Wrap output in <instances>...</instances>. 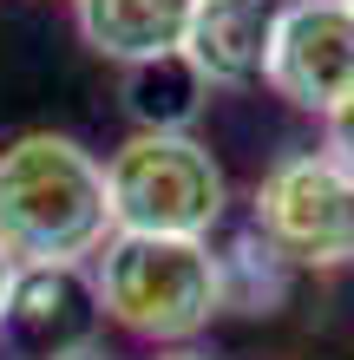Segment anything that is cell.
<instances>
[{
  "mask_svg": "<svg viewBox=\"0 0 354 360\" xmlns=\"http://www.w3.org/2000/svg\"><path fill=\"white\" fill-rule=\"evenodd\" d=\"M112 243L106 164L66 131L0 144V249L20 269H86Z\"/></svg>",
  "mask_w": 354,
  "mask_h": 360,
  "instance_id": "6da1fadb",
  "label": "cell"
},
{
  "mask_svg": "<svg viewBox=\"0 0 354 360\" xmlns=\"http://www.w3.org/2000/svg\"><path fill=\"white\" fill-rule=\"evenodd\" d=\"M92 288L106 321L151 347H191L223 314V275L210 236H132L112 229V243L92 256Z\"/></svg>",
  "mask_w": 354,
  "mask_h": 360,
  "instance_id": "7a4b0ae2",
  "label": "cell"
},
{
  "mask_svg": "<svg viewBox=\"0 0 354 360\" xmlns=\"http://www.w3.org/2000/svg\"><path fill=\"white\" fill-rule=\"evenodd\" d=\"M112 229L132 236H210L230 210V177L197 131H132L106 158Z\"/></svg>",
  "mask_w": 354,
  "mask_h": 360,
  "instance_id": "3957f363",
  "label": "cell"
},
{
  "mask_svg": "<svg viewBox=\"0 0 354 360\" xmlns=\"http://www.w3.org/2000/svg\"><path fill=\"white\" fill-rule=\"evenodd\" d=\"M249 229L289 269H348L354 262V171L328 151H289L256 177Z\"/></svg>",
  "mask_w": 354,
  "mask_h": 360,
  "instance_id": "277c9868",
  "label": "cell"
},
{
  "mask_svg": "<svg viewBox=\"0 0 354 360\" xmlns=\"http://www.w3.org/2000/svg\"><path fill=\"white\" fill-rule=\"evenodd\" d=\"M263 86L308 118H328L354 92V0H282Z\"/></svg>",
  "mask_w": 354,
  "mask_h": 360,
  "instance_id": "5b68a950",
  "label": "cell"
},
{
  "mask_svg": "<svg viewBox=\"0 0 354 360\" xmlns=\"http://www.w3.org/2000/svg\"><path fill=\"white\" fill-rule=\"evenodd\" d=\"M99 321H106V308H99L92 269H20L0 328H7V341L27 347L33 360H59V354L92 347Z\"/></svg>",
  "mask_w": 354,
  "mask_h": 360,
  "instance_id": "8992f818",
  "label": "cell"
},
{
  "mask_svg": "<svg viewBox=\"0 0 354 360\" xmlns=\"http://www.w3.org/2000/svg\"><path fill=\"white\" fill-rule=\"evenodd\" d=\"M276 7L282 0H197L191 33H184V59L203 72L210 92H236V86L263 79Z\"/></svg>",
  "mask_w": 354,
  "mask_h": 360,
  "instance_id": "52a82bcc",
  "label": "cell"
},
{
  "mask_svg": "<svg viewBox=\"0 0 354 360\" xmlns=\"http://www.w3.org/2000/svg\"><path fill=\"white\" fill-rule=\"evenodd\" d=\"M197 0H72V27L106 66H144V59L184 53Z\"/></svg>",
  "mask_w": 354,
  "mask_h": 360,
  "instance_id": "ba28073f",
  "label": "cell"
},
{
  "mask_svg": "<svg viewBox=\"0 0 354 360\" xmlns=\"http://www.w3.org/2000/svg\"><path fill=\"white\" fill-rule=\"evenodd\" d=\"M118 105L132 131H197V118L210 112V86L184 53H164L118 72Z\"/></svg>",
  "mask_w": 354,
  "mask_h": 360,
  "instance_id": "9c48e42d",
  "label": "cell"
},
{
  "mask_svg": "<svg viewBox=\"0 0 354 360\" xmlns=\"http://www.w3.org/2000/svg\"><path fill=\"white\" fill-rule=\"evenodd\" d=\"M217 275H223V314H276L289 302V288H296V269L256 229H236L217 249Z\"/></svg>",
  "mask_w": 354,
  "mask_h": 360,
  "instance_id": "30bf717a",
  "label": "cell"
},
{
  "mask_svg": "<svg viewBox=\"0 0 354 360\" xmlns=\"http://www.w3.org/2000/svg\"><path fill=\"white\" fill-rule=\"evenodd\" d=\"M322 131H328V144H322V151L335 158V164H348V171H354V92H348V98L335 105V112L322 118Z\"/></svg>",
  "mask_w": 354,
  "mask_h": 360,
  "instance_id": "8fae6325",
  "label": "cell"
},
{
  "mask_svg": "<svg viewBox=\"0 0 354 360\" xmlns=\"http://www.w3.org/2000/svg\"><path fill=\"white\" fill-rule=\"evenodd\" d=\"M13 282H20V262L0 249V321H7V302H13Z\"/></svg>",
  "mask_w": 354,
  "mask_h": 360,
  "instance_id": "7c38bea8",
  "label": "cell"
},
{
  "mask_svg": "<svg viewBox=\"0 0 354 360\" xmlns=\"http://www.w3.org/2000/svg\"><path fill=\"white\" fill-rule=\"evenodd\" d=\"M151 360H217V354H203V347L191 341V347H151Z\"/></svg>",
  "mask_w": 354,
  "mask_h": 360,
  "instance_id": "4fadbf2b",
  "label": "cell"
},
{
  "mask_svg": "<svg viewBox=\"0 0 354 360\" xmlns=\"http://www.w3.org/2000/svg\"><path fill=\"white\" fill-rule=\"evenodd\" d=\"M59 360H112L106 347H79V354H59Z\"/></svg>",
  "mask_w": 354,
  "mask_h": 360,
  "instance_id": "5bb4252c",
  "label": "cell"
}]
</instances>
